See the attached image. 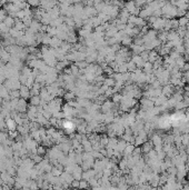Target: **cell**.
I'll list each match as a JSON object with an SVG mask.
<instances>
[{
    "label": "cell",
    "mask_w": 189,
    "mask_h": 190,
    "mask_svg": "<svg viewBox=\"0 0 189 190\" xmlns=\"http://www.w3.org/2000/svg\"><path fill=\"white\" fill-rule=\"evenodd\" d=\"M158 58H159V57H158V52H157V51H155V50H151V51L149 52V59H148V61H149V62H151V64H153V62H155Z\"/></svg>",
    "instance_id": "cell-9"
},
{
    "label": "cell",
    "mask_w": 189,
    "mask_h": 190,
    "mask_svg": "<svg viewBox=\"0 0 189 190\" xmlns=\"http://www.w3.org/2000/svg\"><path fill=\"white\" fill-rule=\"evenodd\" d=\"M153 146H154V145H153V142H151V141H146V142L142 145L141 151H142V152H145L146 155H148V153L153 150Z\"/></svg>",
    "instance_id": "cell-4"
},
{
    "label": "cell",
    "mask_w": 189,
    "mask_h": 190,
    "mask_svg": "<svg viewBox=\"0 0 189 190\" xmlns=\"http://www.w3.org/2000/svg\"><path fill=\"white\" fill-rule=\"evenodd\" d=\"M105 86L106 87H108V88H111L113 87L115 85H116V81H115V79L113 78H108V79H105Z\"/></svg>",
    "instance_id": "cell-12"
},
{
    "label": "cell",
    "mask_w": 189,
    "mask_h": 190,
    "mask_svg": "<svg viewBox=\"0 0 189 190\" xmlns=\"http://www.w3.org/2000/svg\"><path fill=\"white\" fill-rule=\"evenodd\" d=\"M52 174H55V176H59V174H60L61 172H60V170H57V169H53V170H52Z\"/></svg>",
    "instance_id": "cell-22"
},
{
    "label": "cell",
    "mask_w": 189,
    "mask_h": 190,
    "mask_svg": "<svg viewBox=\"0 0 189 190\" xmlns=\"http://www.w3.org/2000/svg\"><path fill=\"white\" fill-rule=\"evenodd\" d=\"M175 51H176V52H178L179 55H181V53H185V52H186L185 46L182 45V46H178V47H175Z\"/></svg>",
    "instance_id": "cell-18"
},
{
    "label": "cell",
    "mask_w": 189,
    "mask_h": 190,
    "mask_svg": "<svg viewBox=\"0 0 189 190\" xmlns=\"http://www.w3.org/2000/svg\"><path fill=\"white\" fill-rule=\"evenodd\" d=\"M88 187H90L88 181H86V180H80V181H79V188H81V189H87Z\"/></svg>",
    "instance_id": "cell-17"
},
{
    "label": "cell",
    "mask_w": 189,
    "mask_h": 190,
    "mask_svg": "<svg viewBox=\"0 0 189 190\" xmlns=\"http://www.w3.org/2000/svg\"><path fill=\"white\" fill-rule=\"evenodd\" d=\"M142 69H144V74H153V71H154L153 64H151V62H149V61H147V62H145V65H144V67H142Z\"/></svg>",
    "instance_id": "cell-5"
},
{
    "label": "cell",
    "mask_w": 189,
    "mask_h": 190,
    "mask_svg": "<svg viewBox=\"0 0 189 190\" xmlns=\"http://www.w3.org/2000/svg\"><path fill=\"white\" fill-rule=\"evenodd\" d=\"M186 153L188 155V157H189V146H187V148H186Z\"/></svg>",
    "instance_id": "cell-24"
},
{
    "label": "cell",
    "mask_w": 189,
    "mask_h": 190,
    "mask_svg": "<svg viewBox=\"0 0 189 190\" xmlns=\"http://www.w3.org/2000/svg\"><path fill=\"white\" fill-rule=\"evenodd\" d=\"M71 187H74V188H79V180H72L71 182Z\"/></svg>",
    "instance_id": "cell-20"
},
{
    "label": "cell",
    "mask_w": 189,
    "mask_h": 190,
    "mask_svg": "<svg viewBox=\"0 0 189 190\" xmlns=\"http://www.w3.org/2000/svg\"><path fill=\"white\" fill-rule=\"evenodd\" d=\"M111 106H112V102H110V101H106V102L103 105V112H109V111H111Z\"/></svg>",
    "instance_id": "cell-13"
},
{
    "label": "cell",
    "mask_w": 189,
    "mask_h": 190,
    "mask_svg": "<svg viewBox=\"0 0 189 190\" xmlns=\"http://www.w3.org/2000/svg\"><path fill=\"white\" fill-rule=\"evenodd\" d=\"M178 22H179V27H181V28H185V27H187V26L189 25V19L186 16L181 17V18L178 19Z\"/></svg>",
    "instance_id": "cell-10"
},
{
    "label": "cell",
    "mask_w": 189,
    "mask_h": 190,
    "mask_svg": "<svg viewBox=\"0 0 189 190\" xmlns=\"http://www.w3.org/2000/svg\"><path fill=\"white\" fill-rule=\"evenodd\" d=\"M181 70H182V74H184V71H185V72H187V71L189 70V64L186 62V64H185V66L181 68Z\"/></svg>",
    "instance_id": "cell-21"
},
{
    "label": "cell",
    "mask_w": 189,
    "mask_h": 190,
    "mask_svg": "<svg viewBox=\"0 0 189 190\" xmlns=\"http://www.w3.org/2000/svg\"><path fill=\"white\" fill-rule=\"evenodd\" d=\"M121 100H122V95H120V93H115V95L112 96V101H113L115 103L120 102Z\"/></svg>",
    "instance_id": "cell-15"
},
{
    "label": "cell",
    "mask_w": 189,
    "mask_h": 190,
    "mask_svg": "<svg viewBox=\"0 0 189 190\" xmlns=\"http://www.w3.org/2000/svg\"><path fill=\"white\" fill-rule=\"evenodd\" d=\"M131 50L134 51V53H141L142 51H145V47L144 46H137V45H131Z\"/></svg>",
    "instance_id": "cell-8"
},
{
    "label": "cell",
    "mask_w": 189,
    "mask_h": 190,
    "mask_svg": "<svg viewBox=\"0 0 189 190\" xmlns=\"http://www.w3.org/2000/svg\"><path fill=\"white\" fill-rule=\"evenodd\" d=\"M173 92H175V87L171 86L170 83H168V85L163 86V88L161 89V93H163L166 98H167V97H170V96H172V95H173Z\"/></svg>",
    "instance_id": "cell-1"
},
{
    "label": "cell",
    "mask_w": 189,
    "mask_h": 190,
    "mask_svg": "<svg viewBox=\"0 0 189 190\" xmlns=\"http://www.w3.org/2000/svg\"><path fill=\"white\" fill-rule=\"evenodd\" d=\"M66 97H67V99H71V98L74 97V93H69V95H67Z\"/></svg>",
    "instance_id": "cell-23"
},
{
    "label": "cell",
    "mask_w": 189,
    "mask_h": 190,
    "mask_svg": "<svg viewBox=\"0 0 189 190\" xmlns=\"http://www.w3.org/2000/svg\"><path fill=\"white\" fill-rule=\"evenodd\" d=\"M121 45H124V46H131V45H132V39H131V37L125 36V37L122 38V40H121Z\"/></svg>",
    "instance_id": "cell-11"
},
{
    "label": "cell",
    "mask_w": 189,
    "mask_h": 190,
    "mask_svg": "<svg viewBox=\"0 0 189 190\" xmlns=\"http://www.w3.org/2000/svg\"><path fill=\"white\" fill-rule=\"evenodd\" d=\"M135 146L134 145H131V143H128L127 145V147L125 149V151H124V153H125V157H128V156H131L132 155V152H134V150H135Z\"/></svg>",
    "instance_id": "cell-7"
},
{
    "label": "cell",
    "mask_w": 189,
    "mask_h": 190,
    "mask_svg": "<svg viewBox=\"0 0 189 190\" xmlns=\"http://www.w3.org/2000/svg\"><path fill=\"white\" fill-rule=\"evenodd\" d=\"M151 142H153V145H154L155 147L156 146H160V145H163V139L159 133H155V135L151 137Z\"/></svg>",
    "instance_id": "cell-3"
},
{
    "label": "cell",
    "mask_w": 189,
    "mask_h": 190,
    "mask_svg": "<svg viewBox=\"0 0 189 190\" xmlns=\"http://www.w3.org/2000/svg\"><path fill=\"white\" fill-rule=\"evenodd\" d=\"M7 124H8V128L9 129H15V127H16V122L14 121V120H11V119H9L8 121H7Z\"/></svg>",
    "instance_id": "cell-19"
},
{
    "label": "cell",
    "mask_w": 189,
    "mask_h": 190,
    "mask_svg": "<svg viewBox=\"0 0 189 190\" xmlns=\"http://www.w3.org/2000/svg\"><path fill=\"white\" fill-rule=\"evenodd\" d=\"M63 128H65L66 130H69V131H70V130H72V129L75 128V124H72L71 121H65V122H63Z\"/></svg>",
    "instance_id": "cell-14"
},
{
    "label": "cell",
    "mask_w": 189,
    "mask_h": 190,
    "mask_svg": "<svg viewBox=\"0 0 189 190\" xmlns=\"http://www.w3.org/2000/svg\"><path fill=\"white\" fill-rule=\"evenodd\" d=\"M131 61L136 65V67L137 68H139V69H141L142 67H144V65H145V61L142 60V58L139 56V55H135L132 58H131Z\"/></svg>",
    "instance_id": "cell-2"
},
{
    "label": "cell",
    "mask_w": 189,
    "mask_h": 190,
    "mask_svg": "<svg viewBox=\"0 0 189 190\" xmlns=\"http://www.w3.org/2000/svg\"><path fill=\"white\" fill-rule=\"evenodd\" d=\"M127 142L124 140L121 141H118V143H117V147H116V151H118V152H124L125 151V149H126V147H127Z\"/></svg>",
    "instance_id": "cell-6"
},
{
    "label": "cell",
    "mask_w": 189,
    "mask_h": 190,
    "mask_svg": "<svg viewBox=\"0 0 189 190\" xmlns=\"http://www.w3.org/2000/svg\"><path fill=\"white\" fill-rule=\"evenodd\" d=\"M149 52H150V51H148V50H145V51H142V52L139 55V56L142 58V60H144L145 62H147V61H148V59H149Z\"/></svg>",
    "instance_id": "cell-16"
}]
</instances>
